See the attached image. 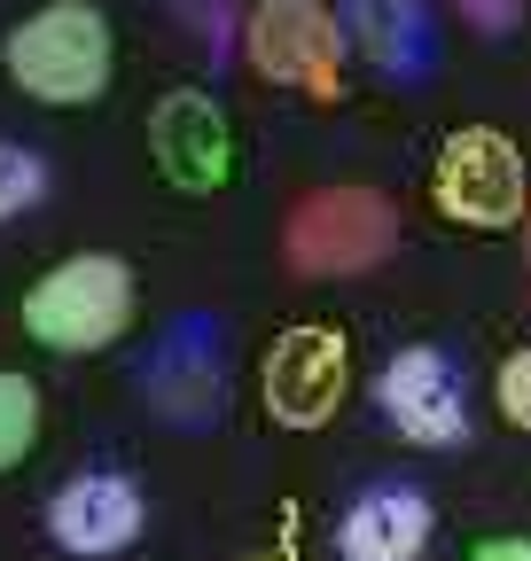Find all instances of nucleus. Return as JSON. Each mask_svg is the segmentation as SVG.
I'll use <instances>...</instances> for the list:
<instances>
[{
  "instance_id": "obj_1",
  "label": "nucleus",
  "mask_w": 531,
  "mask_h": 561,
  "mask_svg": "<svg viewBox=\"0 0 531 561\" xmlns=\"http://www.w3.org/2000/svg\"><path fill=\"white\" fill-rule=\"evenodd\" d=\"M0 62H9V79H16L32 102H47V110H87V102H102L110 62H117L110 16L94 9V0H47V9H32V16L9 32Z\"/></svg>"
},
{
  "instance_id": "obj_2",
  "label": "nucleus",
  "mask_w": 531,
  "mask_h": 561,
  "mask_svg": "<svg viewBox=\"0 0 531 561\" xmlns=\"http://www.w3.org/2000/svg\"><path fill=\"white\" fill-rule=\"evenodd\" d=\"M133 328V265L110 250H79L24 289V335L47 351H102Z\"/></svg>"
},
{
  "instance_id": "obj_3",
  "label": "nucleus",
  "mask_w": 531,
  "mask_h": 561,
  "mask_svg": "<svg viewBox=\"0 0 531 561\" xmlns=\"http://www.w3.org/2000/svg\"><path fill=\"white\" fill-rule=\"evenodd\" d=\"M344 47H352V32L337 24L328 0H258L242 16L250 70L305 102H344Z\"/></svg>"
},
{
  "instance_id": "obj_4",
  "label": "nucleus",
  "mask_w": 531,
  "mask_h": 561,
  "mask_svg": "<svg viewBox=\"0 0 531 561\" xmlns=\"http://www.w3.org/2000/svg\"><path fill=\"white\" fill-rule=\"evenodd\" d=\"M430 203H438V219L470 227V234L523 227V149H516L500 125L445 133V149L430 164Z\"/></svg>"
},
{
  "instance_id": "obj_5",
  "label": "nucleus",
  "mask_w": 531,
  "mask_h": 561,
  "mask_svg": "<svg viewBox=\"0 0 531 561\" xmlns=\"http://www.w3.org/2000/svg\"><path fill=\"white\" fill-rule=\"evenodd\" d=\"M352 390V335L328 328V320H297L266 343V367H258V398L274 430H328Z\"/></svg>"
},
{
  "instance_id": "obj_6",
  "label": "nucleus",
  "mask_w": 531,
  "mask_h": 561,
  "mask_svg": "<svg viewBox=\"0 0 531 561\" xmlns=\"http://www.w3.org/2000/svg\"><path fill=\"white\" fill-rule=\"evenodd\" d=\"M391 242H398V203L375 187H313L282 227L297 273H368L391 257Z\"/></svg>"
},
{
  "instance_id": "obj_7",
  "label": "nucleus",
  "mask_w": 531,
  "mask_h": 561,
  "mask_svg": "<svg viewBox=\"0 0 531 561\" xmlns=\"http://www.w3.org/2000/svg\"><path fill=\"white\" fill-rule=\"evenodd\" d=\"M375 405L407 445H461L470 437V367L438 343H415L375 375Z\"/></svg>"
},
{
  "instance_id": "obj_8",
  "label": "nucleus",
  "mask_w": 531,
  "mask_h": 561,
  "mask_svg": "<svg viewBox=\"0 0 531 561\" xmlns=\"http://www.w3.org/2000/svg\"><path fill=\"white\" fill-rule=\"evenodd\" d=\"M149 157L180 195H219L235 180V125L212 94L180 87L149 110Z\"/></svg>"
},
{
  "instance_id": "obj_9",
  "label": "nucleus",
  "mask_w": 531,
  "mask_h": 561,
  "mask_svg": "<svg viewBox=\"0 0 531 561\" xmlns=\"http://www.w3.org/2000/svg\"><path fill=\"white\" fill-rule=\"evenodd\" d=\"M47 530H55L63 553L110 561V553H125L133 538H142V491H133L125 476H110V468H87V476H71L47 500Z\"/></svg>"
},
{
  "instance_id": "obj_10",
  "label": "nucleus",
  "mask_w": 531,
  "mask_h": 561,
  "mask_svg": "<svg viewBox=\"0 0 531 561\" xmlns=\"http://www.w3.org/2000/svg\"><path fill=\"white\" fill-rule=\"evenodd\" d=\"M337 546H344V561H422L430 500L415 483H375V491H360V500L344 507Z\"/></svg>"
},
{
  "instance_id": "obj_11",
  "label": "nucleus",
  "mask_w": 531,
  "mask_h": 561,
  "mask_svg": "<svg viewBox=\"0 0 531 561\" xmlns=\"http://www.w3.org/2000/svg\"><path fill=\"white\" fill-rule=\"evenodd\" d=\"M344 32H352L383 70L422 62V9H415V0H344Z\"/></svg>"
},
{
  "instance_id": "obj_12",
  "label": "nucleus",
  "mask_w": 531,
  "mask_h": 561,
  "mask_svg": "<svg viewBox=\"0 0 531 561\" xmlns=\"http://www.w3.org/2000/svg\"><path fill=\"white\" fill-rule=\"evenodd\" d=\"M39 421H47V405H39V382L0 367V476L32 460V445H39Z\"/></svg>"
},
{
  "instance_id": "obj_13",
  "label": "nucleus",
  "mask_w": 531,
  "mask_h": 561,
  "mask_svg": "<svg viewBox=\"0 0 531 561\" xmlns=\"http://www.w3.org/2000/svg\"><path fill=\"white\" fill-rule=\"evenodd\" d=\"M47 195V172L32 149H16V140H0V219H16V210H32Z\"/></svg>"
},
{
  "instance_id": "obj_14",
  "label": "nucleus",
  "mask_w": 531,
  "mask_h": 561,
  "mask_svg": "<svg viewBox=\"0 0 531 561\" xmlns=\"http://www.w3.org/2000/svg\"><path fill=\"white\" fill-rule=\"evenodd\" d=\"M493 405L508 413V430H523V437H531V343L500 359V375H493Z\"/></svg>"
},
{
  "instance_id": "obj_15",
  "label": "nucleus",
  "mask_w": 531,
  "mask_h": 561,
  "mask_svg": "<svg viewBox=\"0 0 531 561\" xmlns=\"http://www.w3.org/2000/svg\"><path fill=\"white\" fill-rule=\"evenodd\" d=\"M453 9L470 16L485 39H500V32H516V24H523V0H453Z\"/></svg>"
},
{
  "instance_id": "obj_16",
  "label": "nucleus",
  "mask_w": 531,
  "mask_h": 561,
  "mask_svg": "<svg viewBox=\"0 0 531 561\" xmlns=\"http://www.w3.org/2000/svg\"><path fill=\"white\" fill-rule=\"evenodd\" d=\"M172 9L188 16V32H204V39H219V32H227V9H235V0H172Z\"/></svg>"
},
{
  "instance_id": "obj_17",
  "label": "nucleus",
  "mask_w": 531,
  "mask_h": 561,
  "mask_svg": "<svg viewBox=\"0 0 531 561\" xmlns=\"http://www.w3.org/2000/svg\"><path fill=\"white\" fill-rule=\"evenodd\" d=\"M470 561H531V538H485Z\"/></svg>"
},
{
  "instance_id": "obj_18",
  "label": "nucleus",
  "mask_w": 531,
  "mask_h": 561,
  "mask_svg": "<svg viewBox=\"0 0 531 561\" xmlns=\"http://www.w3.org/2000/svg\"><path fill=\"white\" fill-rule=\"evenodd\" d=\"M250 561H297V553H290V546H282V553H250Z\"/></svg>"
}]
</instances>
